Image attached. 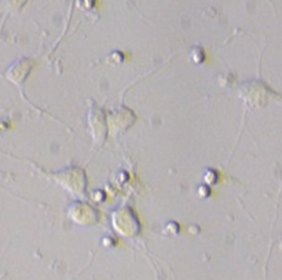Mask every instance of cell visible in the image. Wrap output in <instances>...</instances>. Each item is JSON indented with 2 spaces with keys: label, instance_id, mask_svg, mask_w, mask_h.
Masks as SVG:
<instances>
[{
  "label": "cell",
  "instance_id": "obj_1",
  "mask_svg": "<svg viewBox=\"0 0 282 280\" xmlns=\"http://www.w3.org/2000/svg\"><path fill=\"white\" fill-rule=\"evenodd\" d=\"M190 58H192L193 62H196V63H201L202 60H204V58H205V54H204L202 48L197 47V48H193L192 52H190Z\"/></svg>",
  "mask_w": 282,
  "mask_h": 280
},
{
  "label": "cell",
  "instance_id": "obj_2",
  "mask_svg": "<svg viewBox=\"0 0 282 280\" xmlns=\"http://www.w3.org/2000/svg\"><path fill=\"white\" fill-rule=\"evenodd\" d=\"M204 180L207 184H215L217 180V175L215 170L212 169H208L205 173H204Z\"/></svg>",
  "mask_w": 282,
  "mask_h": 280
},
{
  "label": "cell",
  "instance_id": "obj_3",
  "mask_svg": "<svg viewBox=\"0 0 282 280\" xmlns=\"http://www.w3.org/2000/svg\"><path fill=\"white\" fill-rule=\"evenodd\" d=\"M198 191H200L198 194H200V196H202V198L209 195V188H208V185H200V187H198Z\"/></svg>",
  "mask_w": 282,
  "mask_h": 280
}]
</instances>
